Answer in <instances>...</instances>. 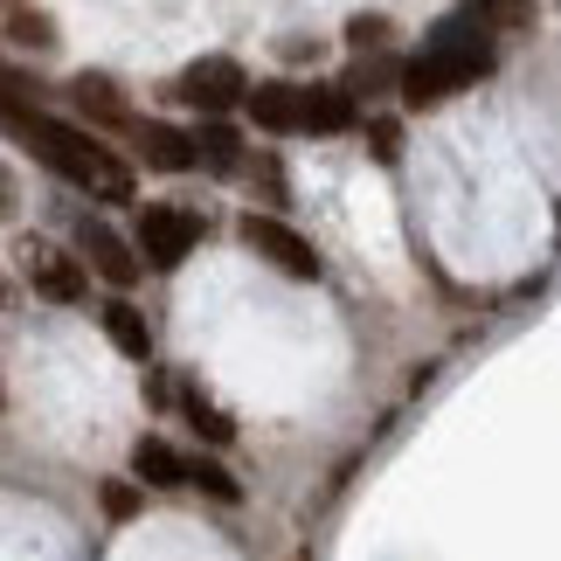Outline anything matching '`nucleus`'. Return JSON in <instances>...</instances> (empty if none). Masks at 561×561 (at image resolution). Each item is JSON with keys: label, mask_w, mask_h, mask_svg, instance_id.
Wrapping results in <instances>:
<instances>
[{"label": "nucleus", "mask_w": 561, "mask_h": 561, "mask_svg": "<svg viewBox=\"0 0 561 561\" xmlns=\"http://www.w3.org/2000/svg\"><path fill=\"white\" fill-rule=\"evenodd\" d=\"M125 139H133V153L153 167V174H194V133H181V125L167 118H125Z\"/></svg>", "instance_id": "nucleus-8"}, {"label": "nucleus", "mask_w": 561, "mask_h": 561, "mask_svg": "<svg viewBox=\"0 0 561 561\" xmlns=\"http://www.w3.org/2000/svg\"><path fill=\"white\" fill-rule=\"evenodd\" d=\"M368 139H375V160H396V125H375Z\"/></svg>", "instance_id": "nucleus-22"}, {"label": "nucleus", "mask_w": 561, "mask_h": 561, "mask_svg": "<svg viewBox=\"0 0 561 561\" xmlns=\"http://www.w3.org/2000/svg\"><path fill=\"white\" fill-rule=\"evenodd\" d=\"M236 236H243V250L250 256H264V264H277V271H285V277H306V285H312V277L319 271H327V264H319V250L306 243V236H298L291 222H277V215H243V222H236Z\"/></svg>", "instance_id": "nucleus-4"}, {"label": "nucleus", "mask_w": 561, "mask_h": 561, "mask_svg": "<svg viewBox=\"0 0 561 561\" xmlns=\"http://www.w3.org/2000/svg\"><path fill=\"white\" fill-rule=\"evenodd\" d=\"M396 77H402V62H360V70L347 77V98H354V104H360V98H381Z\"/></svg>", "instance_id": "nucleus-18"}, {"label": "nucleus", "mask_w": 561, "mask_h": 561, "mask_svg": "<svg viewBox=\"0 0 561 561\" xmlns=\"http://www.w3.org/2000/svg\"><path fill=\"white\" fill-rule=\"evenodd\" d=\"M14 42V49H56V21L35 8V0H21V8H8V28H0Z\"/></svg>", "instance_id": "nucleus-15"}, {"label": "nucleus", "mask_w": 561, "mask_h": 561, "mask_svg": "<svg viewBox=\"0 0 561 561\" xmlns=\"http://www.w3.org/2000/svg\"><path fill=\"white\" fill-rule=\"evenodd\" d=\"M98 327H104V340H112L125 360H146V354H153V327H146V312H139L125 291L98 306Z\"/></svg>", "instance_id": "nucleus-11"}, {"label": "nucleus", "mask_w": 561, "mask_h": 561, "mask_svg": "<svg viewBox=\"0 0 561 561\" xmlns=\"http://www.w3.org/2000/svg\"><path fill=\"white\" fill-rule=\"evenodd\" d=\"M21 271H28V285L49 298V306H83V291H91L83 256L56 250V243H28V250H21Z\"/></svg>", "instance_id": "nucleus-7"}, {"label": "nucleus", "mask_w": 561, "mask_h": 561, "mask_svg": "<svg viewBox=\"0 0 561 561\" xmlns=\"http://www.w3.org/2000/svg\"><path fill=\"white\" fill-rule=\"evenodd\" d=\"M347 42H354V49H381V42H388V14H354Z\"/></svg>", "instance_id": "nucleus-20"}, {"label": "nucleus", "mask_w": 561, "mask_h": 561, "mask_svg": "<svg viewBox=\"0 0 561 561\" xmlns=\"http://www.w3.org/2000/svg\"><path fill=\"white\" fill-rule=\"evenodd\" d=\"M0 133H8L14 146H28L56 181L83 187L91 202H133L139 194L133 160H125L118 146H104L91 125H70V118L42 112V98H0Z\"/></svg>", "instance_id": "nucleus-1"}, {"label": "nucleus", "mask_w": 561, "mask_h": 561, "mask_svg": "<svg viewBox=\"0 0 561 561\" xmlns=\"http://www.w3.org/2000/svg\"><path fill=\"white\" fill-rule=\"evenodd\" d=\"M492 62H500V49H492V28L479 14H450V21H437V35L423 42V56L416 62H402V77H396V91H402V104H444L450 91H471L479 77H492Z\"/></svg>", "instance_id": "nucleus-2"}, {"label": "nucleus", "mask_w": 561, "mask_h": 561, "mask_svg": "<svg viewBox=\"0 0 561 561\" xmlns=\"http://www.w3.org/2000/svg\"><path fill=\"white\" fill-rule=\"evenodd\" d=\"M174 402H181V416H187V430H194L202 444H229V437H236V423H229V416H222V409H215L194 381H181V388H174Z\"/></svg>", "instance_id": "nucleus-14"}, {"label": "nucleus", "mask_w": 561, "mask_h": 561, "mask_svg": "<svg viewBox=\"0 0 561 561\" xmlns=\"http://www.w3.org/2000/svg\"><path fill=\"white\" fill-rule=\"evenodd\" d=\"M471 14H479L485 28H527V21H534V0H471Z\"/></svg>", "instance_id": "nucleus-17"}, {"label": "nucleus", "mask_w": 561, "mask_h": 561, "mask_svg": "<svg viewBox=\"0 0 561 561\" xmlns=\"http://www.w3.org/2000/svg\"><path fill=\"white\" fill-rule=\"evenodd\" d=\"M187 485H202L208 500H222V506L243 500V485H236V479H229V471L215 465V458H187Z\"/></svg>", "instance_id": "nucleus-16"}, {"label": "nucleus", "mask_w": 561, "mask_h": 561, "mask_svg": "<svg viewBox=\"0 0 561 561\" xmlns=\"http://www.w3.org/2000/svg\"><path fill=\"white\" fill-rule=\"evenodd\" d=\"M194 243H202V215L181 208V202H146L139 208V222H133V250H139V264H153V271H181Z\"/></svg>", "instance_id": "nucleus-3"}, {"label": "nucleus", "mask_w": 561, "mask_h": 561, "mask_svg": "<svg viewBox=\"0 0 561 561\" xmlns=\"http://www.w3.org/2000/svg\"><path fill=\"white\" fill-rule=\"evenodd\" d=\"M14 208H21V187H14L8 167H0V222H14Z\"/></svg>", "instance_id": "nucleus-21"}, {"label": "nucleus", "mask_w": 561, "mask_h": 561, "mask_svg": "<svg viewBox=\"0 0 561 561\" xmlns=\"http://www.w3.org/2000/svg\"><path fill=\"white\" fill-rule=\"evenodd\" d=\"M8 8H21V0H8Z\"/></svg>", "instance_id": "nucleus-24"}, {"label": "nucleus", "mask_w": 561, "mask_h": 561, "mask_svg": "<svg viewBox=\"0 0 561 561\" xmlns=\"http://www.w3.org/2000/svg\"><path fill=\"white\" fill-rule=\"evenodd\" d=\"M98 500H104V513H112V520H133V513L146 506V500H139V485H125V479H112V485L98 492Z\"/></svg>", "instance_id": "nucleus-19"}, {"label": "nucleus", "mask_w": 561, "mask_h": 561, "mask_svg": "<svg viewBox=\"0 0 561 561\" xmlns=\"http://www.w3.org/2000/svg\"><path fill=\"white\" fill-rule=\"evenodd\" d=\"M194 167H202V174H222V181L243 174V133H236L222 112L194 125Z\"/></svg>", "instance_id": "nucleus-10"}, {"label": "nucleus", "mask_w": 561, "mask_h": 561, "mask_svg": "<svg viewBox=\"0 0 561 561\" xmlns=\"http://www.w3.org/2000/svg\"><path fill=\"white\" fill-rule=\"evenodd\" d=\"M243 91H250V77H243V62H236V56H202V62H187V70L174 77V98L187 104V112H202V118L236 112Z\"/></svg>", "instance_id": "nucleus-5"}, {"label": "nucleus", "mask_w": 561, "mask_h": 561, "mask_svg": "<svg viewBox=\"0 0 561 561\" xmlns=\"http://www.w3.org/2000/svg\"><path fill=\"white\" fill-rule=\"evenodd\" d=\"M77 250H83V271H98L112 291H133V285H139V271H146V264H139V250L125 243L112 222H98V215H83V222H77Z\"/></svg>", "instance_id": "nucleus-6"}, {"label": "nucleus", "mask_w": 561, "mask_h": 561, "mask_svg": "<svg viewBox=\"0 0 561 561\" xmlns=\"http://www.w3.org/2000/svg\"><path fill=\"white\" fill-rule=\"evenodd\" d=\"M243 112H250L256 133H277V139L298 133V83H250Z\"/></svg>", "instance_id": "nucleus-12"}, {"label": "nucleus", "mask_w": 561, "mask_h": 561, "mask_svg": "<svg viewBox=\"0 0 561 561\" xmlns=\"http://www.w3.org/2000/svg\"><path fill=\"white\" fill-rule=\"evenodd\" d=\"M0 409H8V388H0Z\"/></svg>", "instance_id": "nucleus-23"}, {"label": "nucleus", "mask_w": 561, "mask_h": 561, "mask_svg": "<svg viewBox=\"0 0 561 561\" xmlns=\"http://www.w3.org/2000/svg\"><path fill=\"white\" fill-rule=\"evenodd\" d=\"M70 104L83 118H91V133H125V118H133V104H125V91L104 70H83L70 77Z\"/></svg>", "instance_id": "nucleus-9"}, {"label": "nucleus", "mask_w": 561, "mask_h": 561, "mask_svg": "<svg viewBox=\"0 0 561 561\" xmlns=\"http://www.w3.org/2000/svg\"><path fill=\"white\" fill-rule=\"evenodd\" d=\"M133 479H146V485H187V450H174L167 437H139L133 444Z\"/></svg>", "instance_id": "nucleus-13"}]
</instances>
